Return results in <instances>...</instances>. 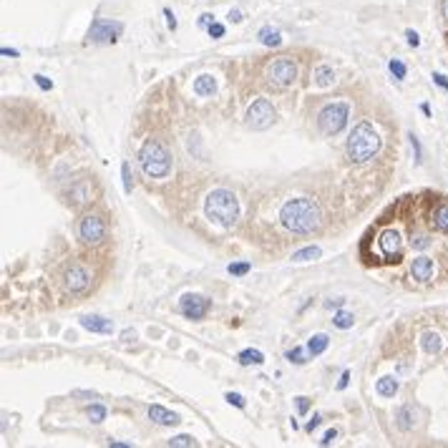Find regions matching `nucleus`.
<instances>
[{"mask_svg":"<svg viewBox=\"0 0 448 448\" xmlns=\"http://www.w3.org/2000/svg\"><path fill=\"white\" fill-rule=\"evenodd\" d=\"M91 194H93V189H91V184L88 181H78L71 186V202H73L76 207H81V204H88L91 202Z\"/></svg>","mask_w":448,"mask_h":448,"instance_id":"18","label":"nucleus"},{"mask_svg":"<svg viewBox=\"0 0 448 448\" xmlns=\"http://www.w3.org/2000/svg\"><path fill=\"white\" fill-rule=\"evenodd\" d=\"M410 244H413L416 249H426V247L431 244V239H428L426 234H413V239H410Z\"/></svg>","mask_w":448,"mask_h":448,"instance_id":"34","label":"nucleus"},{"mask_svg":"<svg viewBox=\"0 0 448 448\" xmlns=\"http://www.w3.org/2000/svg\"><path fill=\"white\" fill-rule=\"evenodd\" d=\"M259 43L262 46H267V48H277L280 43H282V35H280V30L277 28H270V25H265L262 30H259Z\"/></svg>","mask_w":448,"mask_h":448,"instance_id":"22","label":"nucleus"},{"mask_svg":"<svg viewBox=\"0 0 448 448\" xmlns=\"http://www.w3.org/2000/svg\"><path fill=\"white\" fill-rule=\"evenodd\" d=\"M224 400H227L229 405H234V408H244V398H242L239 393H227Z\"/></svg>","mask_w":448,"mask_h":448,"instance_id":"35","label":"nucleus"},{"mask_svg":"<svg viewBox=\"0 0 448 448\" xmlns=\"http://www.w3.org/2000/svg\"><path fill=\"white\" fill-rule=\"evenodd\" d=\"M78 237L86 244H98L106 237V222H103V217L101 214H86V217H81V222H78Z\"/></svg>","mask_w":448,"mask_h":448,"instance_id":"9","label":"nucleus"},{"mask_svg":"<svg viewBox=\"0 0 448 448\" xmlns=\"http://www.w3.org/2000/svg\"><path fill=\"white\" fill-rule=\"evenodd\" d=\"M204 212H207V217L212 222H217L219 227H232L239 219V202H237L234 192H229V189H212L207 194Z\"/></svg>","mask_w":448,"mask_h":448,"instance_id":"2","label":"nucleus"},{"mask_svg":"<svg viewBox=\"0 0 448 448\" xmlns=\"http://www.w3.org/2000/svg\"><path fill=\"white\" fill-rule=\"evenodd\" d=\"M63 285H66L68 292H86L88 285H91V275H88L86 267H78V265H76V267H71V270L66 272Z\"/></svg>","mask_w":448,"mask_h":448,"instance_id":"12","label":"nucleus"},{"mask_svg":"<svg viewBox=\"0 0 448 448\" xmlns=\"http://www.w3.org/2000/svg\"><path fill=\"white\" fill-rule=\"evenodd\" d=\"M375 390H378V395H383V398H393V395L398 393V380L390 378V375H383V378L375 383Z\"/></svg>","mask_w":448,"mask_h":448,"instance_id":"23","label":"nucleus"},{"mask_svg":"<svg viewBox=\"0 0 448 448\" xmlns=\"http://www.w3.org/2000/svg\"><path fill=\"white\" fill-rule=\"evenodd\" d=\"M378 149H380V136H378V131H375L368 121H360V124L353 129V134L348 136V156H350V161L363 164V161L373 159L375 154H378Z\"/></svg>","mask_w":448,"mask_h":448,"instance_id":"3","label":"nucleus"},{"mask_svg":"<svg viewBox=\"0 0 448 448\" xmlns=\"http://www.w3.org/2000/svg\"><path fill=\"white\" fill-rule=\"evenodd\" d=\"M0 53H3V56H10V58L18 56V51H13V48H0Z\"/></svg>","mask_w":448,"mask_h":448,"instance_id":"51","label":"nucleus"},{"mask_svg":"<svg viewBox=\"0 0 448 448\" xmlns=\"http://www.w3.org/2000/svg\"><path fill=\"white\" fill-rule=\"evenodd\" d=\"M108 446H114V448H131V443H124V441H111Z\"/></svg>","mask_w":448,"mask_h":448,"instance_id":"52","label":"nucleus"},{"mask_svg":"<svg viewBox=\"0 0 448 448\" xmlns=\"http://www.w3.org/2000/svg\"><path fill=\"white\" fill-rule=\"evenodd\" d=\"M139 164H141V171L149 179H164L171 171V154L166 151V146L161 141L149 139L139 151Z\"/></svg>","mask_w":448,"mask_h":448,"instance_id":"4","label":"nucleus"},{"mask_svg":"<svg viewBox=\"0 0 448 448\" xmlns=\"http://www.w3.org/2000/svg\"><path fill=\"white\" fill-rule=\"evenodd\" d=\"M88 418H91V423H101L106 418V408L103 405H91L88 408Z\"/></svg>","mask_w":448,"mask_h":448,"instance_id":"30","label":"nucleus"},{"mask_svg":"<svg viewBox=\"0 0 448 448\" xmlns=\"http://www.w3.org/2000/svg\"><path fill=\"white\" fill-rule=\"evenodd\" d=\"M410 144H413V151H416V161H421V144H418V139L410 134Z\"/></svg>","mask_w":448,"mask_h":448,"instance_id":"46","label":"nucleus"},{"mask_svg":"<svg viewBox=\"0 0 448 448\" xmlns=\"http://www.w3.org/2000/svg\"><path fill=\"white\" fill-rule=\"evenodd\" d=\"M237 360H239L242 365H262V363H265V355H262L259 350L247 348V350H242V353L237 355Z\"/></svg>","mask_w":448,"mask_h":448,"instance_id":"25","label":"nucleus"},{"mask_svg":"<svg viewBox=\"0 0 448 448\" xmlns=\"http://www.w3.org/2000/svg\"><path fill=\"white\" fill-rule=\"evenodd\" d=\"M441 15H443V23H448V0H441Z\"/></svg>","mask_w":448,"mask_h":448,"instance_id":"50","label":"nucleus"},{"mask_svg":"<svg viewBox=\"0 0 448 448\" xmlns=\"http://www.w3.org/2000/svg\"><path fill=\"white\" fill-rule=\"evenodd\" d=\"M395 421H398V428H400V431H410V428L416 426V410H413V405H403V408H398Z\"/></svg>","mask_w":448,"mask_h":448,"instance_id":"19","label":"nucleus"},{"mask_svg":"<svg viewBox=\"0 0 448 448\" xmlns=\"http://www.w3.org/2000/svg\"><path fill=\"white\" fill-rule=\"evenodd\" d=\"M81 327H86L88 332H101V335H111L114 330V322L101 317V315H86L81 317Z\"/></svg>","mask_w":448,"mask_h":448,"instance_id":"14","label":"nucleus"},{"mask_svg":"<svg viewBox=\"0 0 448 448\" xmlns=\"http://www.w3.org/2000/svg\"><path fill=\"white\" fill-rule=\"evenodd\" d=\"M277 119V111L275 106L267 101V98H257L249 108H247V126L254 129V131H265L275 124Z\"/></svg>","mask_w":448,"mask_h":448,"instance_id":"8","label":"nucleus"},{"mask_svg":"<svg viewBox=\"0 0 448 448\" xmlns=\"http://www.w3.org/2000/svg\"><path fill=\"white\" fill-rule=\"evenodd\" d=\"M343 305H345V300H330V302H325L327 310H332V307H343Z\"/></svg>","mask_w":448,"mask_h":448,"instance_id":"49","label":"nucleus"},{"mask_svg":"<svg viewBox=\"0 0 448 448\" xmlns=\"http://www.w3.org/2000/svg\"><path fill=\"white\" fill-rule=\"evenodd\" d=\"M169 446L171 448H192V446H197V441H194L192 436H174V438H169Z\"/></svg>","mask_w":448,"mask_h":448,"instance_id":"29","label":"nucleus"},{"mask_svg":"<svg viewBox=\"0 0 448 448\" xmlns=\"http://www.w3.org/2000/svg\"><path fill=\"white\" fill-rule=\"evenodd\" d=\"M320 257V247H305L292 254V262H310V259H317Z\"/></svg>","mask_w":448,"mask_h":448,"instance_id":"26","label":"nucleus"},{"mask_svg":"<svg viewBox=\"0 0 448 448\" xmlns=\"http://www.w3.org/2000/svg\"><path fill=\"white\" fill-rule=\"evenodd\" d=\"M207 33H209L212 38H222V35H224V25H222V23H212V25L207 28Z\"/></svg>","mask_w":448,"mask_h":448,"instance_id":"36","label":"nucleus"},{"mask_svg":"<svg viewBox=\"0 0 448 448\" xmlns=\"http://www.w3.org/2000/svg\"><path fill=\"white\" fill-rule=\"evenodd\" d=\"M327 345H330V338L325 335V332H317V335H312L310 340H307V353L315 358V355H322L325 350H327Z\"/></svg>","mask_w":448,"mask_h":448,"instance_id":"21","label":"nucleus"},{"mask_svg":"<svg viewBox=\"0 0 448 448\" xmlns=\"http://www.w3.org/2000/svg\"><path fill=\"white\" fill-rule=\"evenodd\" d=\"M388 68H390V73L395 76L398 81H403V78H405V63H400L398 58H393V61L388 63Z\"/></svg>","mask_w":448,"mask_h":448,"instance_id":"31","label":"nucleus"},{"mask_svg":"<svg viewBox=\"0 0 448 448\" xmlns=\"http://www.w3.org/2000/svg\"><path fill=\"white\" fill-rule=\"evenodd\" d=\"M124 33V23L121 20H111V18H96L88 28V41L106 46V43H116Z\"/></svg>","mask_w":448,"mask_h":448,"instance_id":"7","label":"nucleus"},{"mask_svg":"<svg viewBox=\"0 0 448 448\" xmlns=\"http://www.w3.org/2000/svg\"><path fill=\"white\" fill-rule=\"evenodd\" d=\"M164 18H166V25H169V30H176V18H174V13H171L169 8H164Z\"/></svg>","mask_w":448,"mask_h":448,"instance_id":"40","label":"nucleus"},{"mask_svg":"<svg viewBox=\"0 0 448 448\" xmlns=\"http://www.w3.org/2000/svg\"><path fill=\"white\" fill-rule=\"evenodd\" d=\"M312 78H315V83H317L320 88H327V86L335 83V71H332L330 66H317L315 73H312Z\"/></svg>","mask_w":448,"mask_h":448,"instance_id":"24","label":"nucleus"},{"mask_svg":"<svg viewBox=\"0 0 448 448\" xmlns=\"http://www.w3.org/2000/svg\"><path fill=\"white\" fill-rule=\"evenodd\" d=\"M405 38H408V46H413V48H418V46H421V38H418V33H416V30H405Z\"/></svg>","mask_w":448,"mask_h":448,"instance_id":"41","label":"nucleus"},{"mask_svg":"<svg viewBox=\"0 0 448 448\" xmlns=\"http://www.w3.org/2000/svg\"><path fill=\"white\" fill-rule=\"evenodd\" d=\"M348 119H350V106L348 103H330L317 114V129L325 136H335L348 126Z\"/></svg>","mask_w":448,"mask_h":448,"instance_id":"5","label":"nucleus"},{"mask_svg":"<svg viewBox=\"0 0 448 448\" xmlns=\"http://www.w3.org/2000/svg\"><path fill=\"white\" fill-rule=\"evenodd\" d=\"M295 403H297V413H307L310 410V398L300 395V398H295Z\"/></svg>","mask_w":448,"mask_h":448,"instance_id":"39","label":"nucleus"},{"mask_svg":"<svg viewBox=\"0 0 448 448\" xmlns=\"http://www.w3.org/2000/svg\"><path fill=\"white\" fill-rule=\"evenodd\" d=\"M227 272H229V275L242 277V275H247V272H249V262H234V265H229V267H227Z\"/></svg>","mask_w":448,"mask_h":448,"instance_id":"33","label":"nucleus"},{"mask_svg":"<svg viewBox=\"0 0 448 448\" xmlns=\"http://www.w3.org/2000/svg\"><path fill=\"white\" fill-rule=\"evenodd\" d=\"M121 179H124V192L129 194L131 192V166H129V161L121 164Z\"/></svg>","mask_w":448,"mask_h":448,"instance_id":"32","label":"nucleus"},{"mask_svg":"<svg viewBox=\"0 0 448 448\" xmlns=\"http://www.w3.org/2000/svg\"><path fill=\"white\" fill-rule=\"evenodd\" d=\"M229 20H232V23H239V20H242V10H237V8L229 10Z\"/></svg>","mask_w":448,"mask_h":448,"instance_id":"48","label":"nucleus"},{"mask_svg":"<svg viewBox=\"0 0 448 448\" xmlns=\"http://www.w3.org/2000/svg\"><path fill=\"white\" fill-rule=\"evenodd\" d=\"M179 310H181V315L189 317V320H202V317L209 312V300L197 295V292H189V295L181 297Z\"/></svg>","mask_w":448,"mask_h":448,"instance_id":"10","label":"nucleus"},{"mask_svg":"<svg viewBox=\"0 0 448 448\" xmlns=\"http://www.w3.org/2000/svg\"><path fill=\"white\" fill-rule=\"evenodd\" d=\"M280 222L285 224L290 232L295 234H310L315 232L320 222H322V212L317 207V202L307 199V197H297L282 204L280 209Z\"/></svg>","mask_w":448,"mask_h":448,"instance_id":"1","label":"nucleus"},{"mask_svg":"<svg viewBox=\"0 0 448 448\" xmlns=\"http://www.w3.org/2000/svg\"><path fill=\"white\" fill-rule=\"evenodd\" d=\"M212 23H214V15H209V13H204V15L199 18V25H202V28H209Z\"/></svg>","mask_w":448,"mask_h":448,"instance_id":"44","label":"nucleus"},{"mask_svg":"<svg viewBox=\"0 0 448 448\" xmlns=\"http://www.w3.org/2000/svg\"><path fill=\"white\" fill-rule=\"evenodd\" d=\"M121 340H124V343H131V340H136V332H134V330H124V332H121Z\"/></svg>","mask_w":448,"mask_h":448,"instance_id":"47","label":"nucleus"},{"mask_svg":"<svg viewBox=\"0 0 448 448\" xmlns=\"http://www.w3.org/2000/svg\"><path fill=\"white\" fill-rule=\"evenodd\" d=\"M332 322H335V327H340V330H348V327H353L355 317H353V312H338V315L332 317Z\"/></svg>","mask_w":448,"mask_h":448,"instance_id":"27","label":"nucleus"},{"mask_svg":"<svg viewBox=\"0 0 448 448\" xmlns=\"http://www.w3.org/2000/svg\"><path fill=\"white\" fill-rule=\"evenodd\" d=\"M285 358H287L290 363H295V365H305V363H307V353H305L302 348H292V350H287V353H285Z\"/></svg>","mask_w":448,"mask_h":448,"instance_id":"28","label":"nucleus"},{"mask_svg":"<svg viewBox=\"0 0 448 448\" xmlns=\"http://www.w3.org/2000/svg\"><path fill=\"white\" fill-rule=\"evenodd\" d=\"M348 380H350V373L345 370V373L340 375V380H338V390H345V388H348Z\"/></svg>","mask_w":448,"mask_h":448,"instance_id":"45","label":"nucleus"},{"mask_svg":"<svg viewBox=\"0 0 448 448\" xmlns=\"http://www.w3.org/2000/svg\"><path fill=\"white\" fill-rule=\"evenodd\" d=\"M433 272H436V265H433L431 257H423V254H421V257H416L413 265H410V277L418 280V282L433 280Z\"/></svg>","mask_w":448,"mask_h":448,"instance_id":"13","label":"nucleus"},{"mask_svg":"<svg viewBox=\"0 0 448 448\" xmlns=\"http://www.w3.org/2000/svg\"><path fill=\"white\" fill-rule=\"evenodd\" d=\"M149 418L154 423H159V426H176V423H179V416L171 413V410H166L164 405H151Z\"/></svg>","mask_w":448,"mask_h":448,"instance_id":"15","label":"nucleus"},{"mask_svg":"<svg viewBox=\"0 0 448 448\" xmlns=\"http://www.w3.org/2000/svg\"><path fill=\"white\" fill-rule=\"evenodd\" d=\"M421 348H423L428 355H436V353H441V350H443V340H441V335H438V332L426 330V332L421 335Z\"/></svg>","mask_w":448,"mask_h":448,"instance_id":"16","label":"nucleus"},{"mask_svg":"<svg viewBox=\"0 0 448 448\" xmlns=\"http://www.w3.org/2000/svg\"><path fill=\"white\" fill-rule=\"evenodd\" d=\"M320 423H322V416H320V413H315V416H312V421H307L305 431H310V433H312V431H317V428H320Z\"/></svg>","mask_w":448,"mask_h":448,"instance_id":"37","label":"nucleus"},{"mask_svg":"<svg viewBox=\"0 0 448 448\" xmlns=\"http://www.w3.org/2000/svg\"><path fill=\"white\" fill-rule=\"evenodd\" d=\"M431 222H433V227H436L438 232H446L448 234V202L436 204V209H433V214H431Z\"/></svg>","mask_w":448,"mask_h":448,"instance_id":"20","label":"nucleus"},{"mask_svg":"<svg viewBox=\"0 0 448 448\" xmlns=\"http://www.w3.org/2000/svg\"><path fill=\"white\" fill-rule=\"evenodd\" d=\"M378 247H380V254L385 259H398L400 252H403V239L395 229H385V232H380Z\"/></svg>","mask_w":448,"mask_h":448,"instance_id":"11","label":"nucleus"},{"mask_svg":"<svg viewBox=\"0 0 448 448\" xmlns=\"http://www.w3.org/2000/svg\"><path fill=\"white\" fill-rule=\"evenodd\" d=\"M267 81L270 83H275V86H280V88H290L295 81H297V66H295V61L290 58V56H280V58H275L270 66H267Z\"/></svg>","mask_w":448,"mask_h":448,"instance_id":"6","label":"nucleus"},{"mask_svg":"<svg viewBox=\"0 0 448 448\" xmlns=\"http://www.w3.org/2000/svg\"><path fill=\"white\" fill-rule=\"evenodd\" d=\"M335 438H338V431L335 428H330L325 436H322V441H320V446H330V443H335Z\"/></svg>","mask_w":448,"mask_h":448,"instance_id":"38","label":"nucleus"},{"mask_svg":"<svg viewBox=\"0 0 448 448\" xmlns=\"http://www.w3.org/2000/svg\"><path fill=\"white\" fill-rule=\"evenodd\" d=\"M33 78H35V83H38V86H41V88H43V91H51V88H53V83H51V81H48V78H46V76H33Z\"/></svg>","mask_w":448,"mask_h":448,"instance_id":"42","label":"nucleus"},{"mask_svg":"<svg viewBox=\"0 0 448 448\" xmlns=\"http://www.w3.org/2000/svg\"><path fill=\"white\" fill-rule=\"evenodd\" d=\"M194 93L197 96H214L217 93V78L209 73H202L194 81Z\"/></svg>","mask_w":448,"mask_h":448,"instance_id":"17","label":"nucleus"},{"mask_svg":"<svg viewBox=\"0 0 448 448\" xmlns=\"http://www.w3.org/2000/svg\"><path fill=\"white\" fill-rule=\"evenodd\" d=\"M433 81H436V86H441L443 91H448V78L443 73H433Z\"/></svg>","mask_w":448,"mask_h":448,"instance_id":"43","label":"nucleus"}]
</instances>
